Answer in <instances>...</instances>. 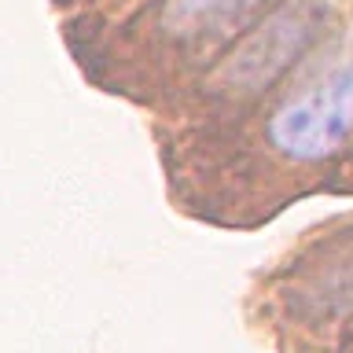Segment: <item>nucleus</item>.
Returning <instances> with one entry per match:
<instances>
[{"label":"nucleus","instance_id":"7ed1b4c3","mask_svg":"<svg viewBox=\"0 0 353 353\" xmlns=\"http://www.w3.org/2000/svg\"><path fill=\"white\" fill-rule=\"evenodd\" d=\"M265 0H173L162 11V33L170 41L195 44V41L217 37V33L239 26Z\"/></svg>","mask_w":353,"mask_h":353},{"label":"nucleus","instance_id":"20e7f679","mask_svg":"<svg viewBox=\"0 0 353 353\" xmlns=\"http://www.w3.org/2000/svg\"><path fill=\"white\" fill-rule=\"evenodd\" d=\"M298 294L324 316L353 313V236L324 254V265L305 276Z\"/></svg>","mask_w":353,"mask_h":353},{"label":"nucleus","instance_id":"f257e3e1","mask_svg":"<svg viewBox=\"0 0 353 353\" xmlns=\"http://www.w3.org/2000/svg\"><path fill=\"white\" fill-rule=\"evenodd\" d=\"M353 132V55L269 118V143L291 162H324Z\"/></svg>","mask_w":353,"mask_h":353},{"label":"nucleus","instance_id":"f03ea898","mask_svg":"<svg viewBox=\"0 0 353 353\" xmlns=\"http://www.w3.org/2000/svg\"><path fill=\"white\" fill-rule=\"evenodd\" d=\"M320 26V11L316 8H283L232 55V63L221 74V88L236 96H250L269 88L287 66H291L302 48L313 41V33Z\"/></svg>","mask_w":353,"mask_h":353}]
</instances>
